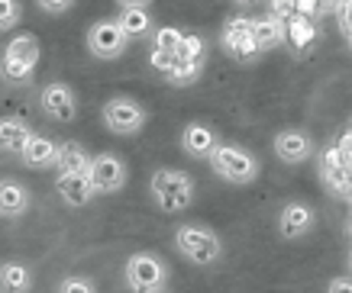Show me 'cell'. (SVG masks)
Returning <instances> with one entry per match:
<instances>
[{"label": "cell", "mask_w": 352, "mask_h": 293, "mask_svg": "<svg viewBox=\"0 0 352 293\" xmlns=\"http://www.w3.org/2000/svg\"><path fill=\"white\" fill-rule=\"evenodd\" d=\"M149 194L162 213H184L194 203V178L178 167H155Z\"/></svg>", "instance_id": "obj_1"}, {"label": "cell", "mask_w": 352, "mask_h": 293, "mask_svg": "<svg viewBox=\"0 0 352 293\" xmlns=\"http://www.w3.org/2000/svg\"><path fill=\"white\" fill-rule=\"evenodd\" d=\"M207 165L226 184H252L258 178V158L236 142H217L214 152L207 155Z\"/></svg>", "instance_id": "obj_2"}, {"label": "cell", "mask_w": 352, "mask_h": 293, "mask_svg": "<svg viewBox=\"0 0 352 293\" xmlns=\"http://www.w3.org/2000/svg\"><path fill=\"white\" fill-rule=\"evenodd\" d=\"M175 248L184 261L197 264V268H210V264L220 261L223 255V242L210 226H201V222H184L175 229Z\"/></svg>", "instance_id": "obj_3"}, {"label": "cell", "mask_w": 352, "mask_h": 293, "mask_svg": "<svg viewBox=\"0 0 352 293\" xmlns=\"http://www.w3.org/2000/svg\"><path fill=\"white\" fill-rule=\"evenodd\" d=\"M39 65V39L32 32H20L7 42L0 55V78L10 84H30Z\"/></svg>", "instance_id": "obj_4"}, {"label": "cell", "mask_w": 352, "mask_h": 293, "mask_svg": "<svg viewBox=\"0 0 352 293\" xmlns=\"http://www.w3.org/2000/svg\"><path fill=\"white\" fill-rule=\"evenodd\" d=\"M123 281L129 293H165L168 287V264L155 251H136L126 258Z\"/></svg>", "instance_id": "obj_5"}, {"label": "cell", "mask_w": 352, "mask_h": 293, "mask_svg": "<svg viewBox=\"0 0 352 293\" xmlns=\"http://www.w3.org/2000/svg\"><path fill=\"white\" fill-rule=\"evenodd\" d=\"M87 184H91V194H100V197H110V194H120L126 187V161L113 152H100V155H91V165L85 171Z\"/></svg>", "instance_id": "obj_6"}, {"label": "cell", "mask_w": 352, "mask_h": 293, "mask_svg": "<svg viewBox=\"0 0 352 293\" xmlns=\"http://www.w3.org/2000/svg\"><path fill=\"white\" fill-rule=\"evenodd\" d=\"M100 119L113 136H139L146 119H149V110L133 97H110L107 104L100 106Z\"/></svg>", "instance_id": "obj_7"}, {"label": "cell", "mask_w": 352, "mask_h": 293, "mask_svg": "<svg viewBox=\"0 0 352 293\" xmlns=\"http://www.w3.org/2000/svg\"><path fill=\"white\" fill-rule=\"evenodd\" d=\"M85 42H87V52L94 55L97 62H117V58H123L129 49V39L123 36V30L117 26L113 16L91 23Z\"/></svg>", "instance_id": "obj_8"}, {"label": "cell", "mask_w": 352, "mask_h": 293, "mask_svg": "<svg viewBox=\"0 0 352 293\" xmlns=\"http://www.w3.org/2000/svg\"><path fill=\"white\" fill-rule=\"evenodd\" d=\"M317 174H320V184L323 190L336 200H349V161L340 155V148L327 142L317 155Z\"/></svg>", "instance_id": "obj_9"}, {"label": "cell", "mask_w": 352, "mask_h": 293, "mask_svg": "<svg viewBox=\"0 0 352 293\" xmlns=\"http://www.w3.org/2000/svg\"><path fill=\"white\" fill-rule=\"evenodd\" d=\"M317 209L304 203V200H288L285 207L278 209V235L285 242H294V239H304L310 232L317 229Z\"/></svg>", "instance_id": "obj_10"}, {"label": "cell", "mask_w": 352, "mask_h": 293, "mask_svg": "<svg viewBox=\"0 0 352 293\" xmlns=\"http://www.w3.org/2000/svg\"><path fill=\"white\" fill-rule=\"evenodd\" d=\"M39 106L52 123H72L78 116V97L65 81L45 84L43 94H39Z\"/></svg>", "instance_id": "obj_11"}, {"label": "cell", "mask_w": 352, "mask_h": 293, "mask_svg": "<svg viewBox=\"0 0 352 293\" xmlns=\"http://www.w3.org/2000/svg\"><path fill=\"white\" fill-rule=\"evenodd\" d=\"M272 148H275L278 161H285V165H304L314 158V139L304 129H281L272 139Z\"/></svg>", "instance_id": "obj_12"}, {"label": "cell", "mask_w": 352, "mask_h": 293, "mask_svg": "<svg viewBox=\"0 0 352 293\" xmlns=\"http://www.w3.org/2000/svg\"><path fill=\"white\" fill-rule=\"evenodd\" d=\"M32 207V194L26 184L13 178L0 180V220H20Z\"/></svg>", "instance_id": "obj_13"}, {"label": "cell", "mask_w": 352, "mask_h": 293, "mask_svg": "<svg viewBox=\"0 0 352 293\" xmlns=\"http://www.w3.org/2000/svg\"><path fill=\"white\" fill-rule=\"evenodd\" d=\"M217 142H220V136H217L214 126H207V123H188L182 129V148H184V155L197 158V161H207V155L214 152Z\"/></svg>", "instance_id": "obj_14"}, {"label": "cell", "mask_w": 352, "mask_h": 293, "mask_svg": "<svg viewBox=\"0 0 352 293\" xmlns=\"http://www.w3.org/2000/svg\"><path fill=\"white\" fill-rule=\"evenodd\" d=\"M55 148H58V142H55V139L39 136V132H30L26 145H23L16 155H20V161L26 167H32V171H43V167H52L55 165Z\"/></svg>", "instance_id": "obj_15"}, {"label": "cell", "mask_w": 352, "mask_h": 293, "mask_svg": "<svg viewBox=\"0 0 352 293\" xmlns=\"http://www.w3.org/2000/svg\"><path fill=\"white\" fill-rule=\"evenodd\" d=\"M55 194L62 197L65 207H72V209H81L94 200L91 184H87L85 174H68V171H58V178H55Z\"/></svg>", "instance_id": "obj_16"}, {"label": "cell", "mask_w": 352, "mask_h": 293, "mask_svg": "<svg viewBox=\"0 0 352 293\" xmlns=\"http://www.w3.org/2000/svg\"><path fill=\"white\" fill-rule=\"evenodd\" d=\"M113 20H117V26L123 30V36L129 42L149 39L152 30H155V20H152L149 7H120V13Z\"/></svg>", "instance_id": "obj_17"}, {"label": "cell", "mask_w": 352, "mask_h": 293, "mask_svg": "<svg viewBox=\"0 0 352 293\" xmlns=\"http://www.w3.org/2000/svg\"><path fill=\"white\" fill-rule=\"evenodd\" d=\"M87 165H91V152H87L81 142H75V139H65V142H58L52 167L68 171V174H85Z\"/></svg>", "instance_id": "obj_18"}, {"label": "cell", "mask_w": 352, "mask_h": 293, "mask_svg": "<svg viewBox=\"0 0 352 293\" xmlns=\"http://www.w3.org/2000/svg\"><path fill=\"white\" fill-rule=\"evenodd\" d=\"M249 36H252V42L258 45V52L278 49V45H285V23L275 20L272 13H265V16L252 20V26H249Z\"/></svg>", "instance_id": "obj_19"}, {"label": "cell", "mask_w": 352, "mask_h": 293, "mask_svg": "<svg viewBox=\"0 0 352 293\" xmlns=\"http://www.w3.org/2000/svg\"><path fill=\"white\" fill-rule=\"evenodd\" d=\"M32 268L23 261H0V293H30Z\"/></svg>", "instance_id": "obj_20"}, {"label": "cell", "mask_w": 352, "mask_h": 293, "mask_svg": "<svg viewBox=\"0 0 352 293\" xmlns=\"http://www.w3.org/2000/svg\"><path fill=\"white\" fill-rule=\"evenodd\" d=\"M30 132L32 129L26 119H20V116H0V152L16 155V152L26 145Z\"/></svg>", "instance_id": "obj_21"}, {"label": "cell", "mask_w": 352, "mask_h": 293, "mask_svg": "<svg viewBox=\"0 0 352 293\" xmlns=\"http://www.w3.org/2000/svg\"><path fill=\"white\" fill-rule=\"evenodd\" d=\"M285 42H291L298 52H307L310 45L317 42V23L307 20V16H288L285 20Z\"/></svg>", "instance_id": "obj_22"}, {"label": "cell", "mask_w": 352, "mask_h": 293, "mask_svg": "<svg viewBox=\"0 0 352 293\" xmlns=\"http://www.w3.org/2000/svg\"><path fill=\"white\" fill-rule=\"evenodd\" d=\"M204 65H207V55H197V58H175V65H171V71L165 74V78H168V84H175V87H191V84L204 74Z\"/></svg>", "instance_id": "obj_23"}, {"label": "cell", "mask_w": 352, "mask_h": 293, "mask_svg": "<svg viewBox=\"0 0 352 293\" xmlns=\"http://www.w3.org/2000/svg\"><path fill=\"white\" fill-rule=\"evenodd\" d=\"M249 26H252V20H249V16H243V13H239V16H230V20H226V26H223V32H220V45L230 52L236 42L249 36Z\"/></svg>", "instance_id": "obj_24"}, {"label": "cell", "mask_w": 352, "mask_h": 293, "mask_svg": "<svg viewBox=\"0 0 352 293\" xmlns=\"http://www.w3.org/2000/svg\"><path fill=\"white\" fill-rule=\"evenodd\" d=\"M182 36L184 32L178 30V26H155L149 36L152 49H162V52H175L178 45H182Z\"/></svg>", "instance_id": "obj_25"}, {"label": "cell", "mask_w": 352, "mask_h": 293, "mask_svg": "<svg viewBox=\"0 0 352 293\" xmlns=\"http://www.w3.org/2000/svg\"><path fill=\"white\" fill-rule=\"evenodd\" d=\"M55 293H97V283L94 277H87V274H68L58 281Z\"/></svg>", "instance_id": "obj_26"}, {"label": "cell", "mask_w": 352, "mask_h": 293, "mask_svg": "<svg viewBox=\"0 0 352 293\" xmlns=\"http://www.w3.org/2000/svg\"><path fill=\"white\" fill-rule=\"evenodd\" d=\"M197 55H207V42L197 32H184L182 45L175 49V58H197Z\"/></svg>", "instance_id": "obj_27"}, {"label": "cell", "mask_w": 352, "mask_h": 293, "mask_svg": "<svg viewBox=\"0 0 352 293\" xmlns=\"http://www.w3.org/2000/svg\"><path fill=\"white\" fill-rule=\"evenodd\" d=\"M23 16V3L20 0H0V32L13 30Z\"/></svg>", "instance_id": "obj_28"}, {"label": "cell", "mask_w": 352, "mask_h": 293, "mask_svg": "<svg viewBox=\"0 0 352 293\" xmlns=\"http://www.w3.org/2000/svg\"><path fill=\"white\" fill-rule=\"evenodd\" d=\"M36 7L43 13H49V16H62V13H68L75 7V0H36Z\"/></svg>", "instance_id": "obj_29"}, {"label": "cell", "mask_w": 352, "mask_h": 293, "mask_svg": "<svg viewBox=\"0 0 352 293\" xmlns=\"http://www.w3.org/2000/svg\"><path fill=\"white\" fill-rule=\"evenodd\" d=\"M149 65H152V68H155V71L168 74V71H171V65H175V52H162V49H152V55H149Z\"/></svg>", "instance_id": "obj_30"}, {"label": "cell", "mask_w": 352, "mask_h": 293, "mask_svg": "<svg viewBox=\"0 0 352 293\" xmlns=\"http://www.w3.org/2000/svg\"><path fill=\"white\" fill-rule=\"evenodd\" d=\"M268 13L285 23L288 16H294V0H268Z\"/></svg>", "instance_id": "obj_31"}, {"label": "cell", "mask_w": 352, "mask_h": 293, "mask_svg": "<svg viewBox=\"0 0 352 293\" xmlns=\"http://www.w3.org/2000/svg\"><path fill=\"white\" fill-rule=\"evenodd\" d=\"M333 13H336V20H340V32H342V39H349V0H336V7H333Z\"/></svg>", "instance_id": "obj_32"}, {"label": "cell", "mask_w": 352, "mask_h": 293, "mask_svg": "<svg viewBox=\"0 0 352 293\" xmlns=\"http://www.w3.org/2000/svg\"><path fill=\"white\" fill-rule=\"evenodd\" d=\"M294 13H298V16H307V20H314V23H320L317 20V3H314V0H294Z\"/></svg>", "instance_id": "obj_33"}, {"label": "cell", "mask_w": 352, "mask_h": 293, "mask_svg": "<svg viewBox=\"0 0 352 293\" xmlns=\"http://www.w3.org/2000/svg\"><path fill=\"white\" fill-rule=\"evenodd\" d=\"M327 293H352L349 277H346V274H342V277H333V281L327 283Z\"/></svg>", "instance_id": "obj_34"}, {"label": "cell", "mask_w": 352, "mask_h": 293, "mask_svg": "<svg viewBox=\"0 0 352 293\" xmlns=\"http://www.w3.org/2000/svg\"><path fill=\"white\" fill-rule=\"evenodd\" d=\"M314 3H317V20H327L336 7V0H314Z\"/></svg>", "instance_id": "obj_35"}, {"label": "cell", "mask_w": 352, "mask_h": 293, "mask_svg": "<svg viewBox=\"0 0 352 293\" xmlns=\"http://www.w3.org/2000/svg\"><path fill=\"white\" fill-rule=\"evenodd\" d=\"M117 7H152V0H117Z\"/></svg>", "instance_id": "obj_36"}, {"label": "cell", "mask_w": 352, "mask_h": 293, "mask_svg": "<svg viewBox=\"0 0 352 293\" xmlns=\"http://www.w3.org/2000/svg\"><path fill=\"white\" fill-rule=\"evenodd\" d=\"M236 7H252V3H258V0H233Z\"/></svg>", "instance_id": "obj_37"}]
</instances>
